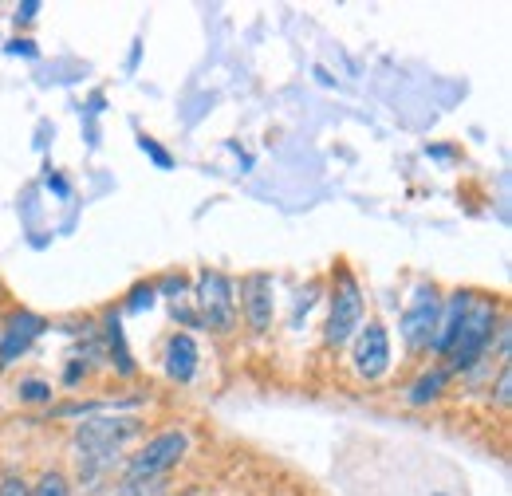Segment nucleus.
Segmentation results:
<instances>
[{
  "mask_svg": "<svg viewBox=\"0 0 512 496\" xmlns=\"http://www.w3.org/2000/svg\"><path fill=\"white\" fill-rule=\"evenodd\" d=\"M162 292L174 296V300H182V296H186V280H182V276H170V280H162Z\"/></svg>",
  "mask_w": 512,
  "mask_h": 496,
  "instance_id": "20",
  "label": "nucleus"
},
{
  "mask_svg": "<svg viewBox=\"0 0 512 496\" xmlns=\"http://www.w3.org/2000/svg\"><path fill=\"white\" fill-rule=\"evenodd\" d=\"M8 52H24V56H36L32 40H12V48H8Z\"/></svg>",
  "mask_w": 512,
  "mask_h": 496,
  "instance_id": "22",
  "label": "nucleus"
},
{
  "mask_svg": "<svg viewBox=\"0 0 512 496\" xmlns=\"http://www.w3.org/2000/svg\"><path fill=\"white\" fill-rule=\"evenodd\" d=\"M107 351H111V363L119 367V374H134L130 351H127V343H123V323H119V315H115V311L107 315Z\"/></svg>",
  "mask_w": 512,
  "mask_h": 496,
  "instance_id": "13",
  "label": "nucleus"
},
{
  "mask_svg": "<svg viewBox=\"0 0 512 496\" xmlns=\"http://www.w3.org/2000/svg\"><path fill=\"white\" fill-rule=\"evenodd\" d=\"M501 323H505L501 300H497V296H481V292H473L469 311H465V319H461V331H457V339H453V347H449V355L442 367H446L449 374H465L477 359L489 355V347H493Z\"/></svg>",
  "mask_w": 512,
  "mask_h": 496,
  "instance_id": "1",
  "label": "nucleus"
},
{
  "mask_svg": "<svg viewBox=\"0 0 512 496\" xmlns=\"http://www.w3.org/2000/svg\"><path fill=\"white\" fill-rule=\"evenodd\" d=\"M36 12H40V4H36V0H28V4H20V12H16V16H20V20H32Z\"/></svg>",
  "mask_w": 512,
  "mask_h": 496,
  "instance_id": "21",
  "label": "nucleus"
},
{
  "mask_svg": "<svg viewBox=\"0 0 512 496\" xmlns=\"http://www.w3.org/2000/svg\"><path fill=\"white\" fill-rule=\"evenodd\" d=\"M351 371L363 382H379L390 371V331L379 319H367L351 339Z\"/></svg>",
  "mask_w": 512,
  "mask_h": 496,
  "instance_id": "7",
  "label": "nucleus"
},
{
  "mask_svg": "<svg viewBox=\"0 0 512 496\" xmlns=\"http://www.w3.org/2000/svg\"><path fill=\"white\" fill-rule=\"evenodd\" d=\"M0 496H32V485H28L24 477H16V473H8V477L0 481Z\"/></svg>",
  "mask_w": 512,
  "mask_h": 496,
  "instance_id": "17",
  "label": "nucleus"
},
{
  "mask_svg": "<svg viewBox=\"0 0 512 496\" xmlns=\"http://www.w3.org/2000/svg\"><path fill=\"white\" fill-rule=\"evenodd\" d=\"M493 406H497L501 414H509V406H512V363L497 371V382H493Z\"/></svg>",
  "mask_w": 512,
  "mask_h": 496,
  "instance_id": "16",
  "label": "nucleus"
},
{
  "mask_svg": "<svg viewBox=\"0 0 512 496\" xmlns=\"http://www.w3.org/2000/svg\"><path fill=\"white\" fill-rule=\"evenodd\" d=\"M48 323L36 315V311H12L4 323H0V367H12L16 359L28 355V347L40 339Z\"/></svg>",
  "mask_w": 512,
  "mask_h": 496,
  "instance_id": "8",
  "label": "nucleus"
},
{
  "mask_svg": "<svg viewBox=\"0 0 512 496\" xmlns=\"http://www.w3.org/2000/svg\"><path fill=\"white\" fill-rule=\"evenodd\" d=\"M16 398L20 402H32V406H44V402H52V382H44V378H20Z\"/></svg>",
  "mask_w": 512,
  "mask_h": 496,
  "instance_id": "15",
  "label": "nucleus"
},
{
  "mask_svg": "<svg viewBox=\"0 0 512 496\" xmlns=\"http://www.w3.org/2000/svg\"><path fill=\"white\" fill-rule=\"evenodd\" d=\"M237 311H245V323L253 327L256 335H268L272 331L276 296H272V276L268 272H249L241 280V308Z\"/></svg>",
  "mask_w": 512,
  "mask_h": 496,
  "instance_id": "9",
  "label": "nucleus"
},
{
  "mask_svg": "<svg viewBox=\"0 0 512 496\" xmlns=\"http://www.w3.org/2000/svg\"><path fill=\"white\" fill-rule=\"evenodd\" d=\"M186 453H190V434H186V430H162V434L146 437V445L127 457L123 481H154V477H166Z\"/></svg>",
  "mask_w": 512,
  "mask_h": 496,
  "instance_id": "4",
  "label": "nucleus"
},
{
  "mask_svg": "<svg viewBox=\"0 0 512 496\" xmlns=\"http://www.w3.org/2000/svg\"><path fill=\"white\" fill-rule=\"evenodd\" d=\"M197 359H201V351H197L193 335H186V331H174L166 339V347H162V367L170 374V382H193Z\"/></svg>",
  "mask_w": 512,
  "mask_h": 496,
  "instance_id": "11",
  "label": "nucleus"
},
{
  "mask_svg": "<svg viewBox=\"0 0 512 496\" xmlns=\"http://www.w3.org/2000/svg\"><path fill=\"white\" fill-rule=\"evenodd\" d=\"M438 311H442V292H438V284H434V280L414 284V292H410V300H406V311H402V323H398L402 343H406L410 355L430 351V339H434V327H438Z\"/></svg>",
  "mask_w": 512,
  "mask_h": 496,
  "instance_id": "5",
  "label": "nucleus"
},
{
  "mask_svg": "<svg viewBox=\"0 0 512 496\" xmlns=\"http://www.w3.org/2000/svg\"><path fill=\"white\" fill-rule=\"evenodd\" d=\"M142 434L138 418H91L75 430V457H119L123 445Z\"/></svg>",
  "mask_w": 512,
  "mask_h": 496,
  "instance_id": "6",
  "label": "nucleus"
},
{
  "mask_svg": "<svg viewBox=\"0 0 512 496\" xmlns=\"http://www.w3.org/2000/svg\"><path fill=\"white\" fill-rule=\"evenodd\" d=\"M469 300H473L469 288H453L449 296H442L438 327H434V339H430V355H438V359L449 355V347H453V339H457V331H461V319H465V311H469Z\"/></svg>",
  "mask_w": 512,
  "mask_h": 496,
  "instance_id": "10",
  "label": "nucleus"
},
{
  "mask_svg": "<svg viewBox=\"0 0 512 496\" xmlns=\"http://www.w3.org/2000/svg\"><path fill=\"white\" fill-rule=\"evenodd\" d=\"M154 292H158L154 284H138V288L130 292V308H142V304L150 308V304H154Z\"/></svg>",
  "mask_w": 512,
  "mask_h": 496,
  "instance_id": "19",
  "label": "nucleus"
},
{
  "mask_svg": "<svg viewBox=\"0 0 512 496\" xmlns=\"http://www.w3.org/2000/svg\"><path fill=\"white\" fill-rule=\"evenodd\" d=\"M138 146H142V150H146V154H150V158H154V162H158L162 170H170V166H174V162H170V154H166V150H162V146H158L154 138H142Z\"/></svg>",
  "mask_w": 512,
  "mask_h": 496,
  "instance_id": "18",
  "label": "nucleus"
},
{
  "mask_svg": "<svg viewBox=\"0 0 512 496\" xmlns=\"http://www.w3.org/2000/svg\"><path fill=\"white\" fill-rule=\"evenodd\" d=\"M449 378H453V374H449L446 367H426V371L406 386V394H402L406 406H430V402H438V398L446 394Z\"/></svg>",
  "mask_w": 512,
  "mask_h": 496,
  "instance_id": "12",
  "label": "nucleus"
},
{
  "mask_svg": "<svg viewBox=\"0 0 512 496\" xmlns=\"http://www.w3.org/2000/svg\"><path fill=\"white\" fill-rule=\"evenodd\" d=\"M32 496H71V481H67V473H60V469L40 473V481L32 485Z\"/></svg>",
  "mask_w": 512,
  "mask_h": 496,
  "instance_id": "14",
  "label": "nucleus"
},
{
  "mask_svg": "<svg viewBox=\"0 0 512 496\" xmlns=\"http://www.w3.org/2000/svg\"><path fill=\"white\" fill-rule=\"evenodd\" d=\"M363 323H367L363 288H359L355 272L347 264H339L331 272V311H327V323H323V347H331V351L347 347L359 335Z\"/></svg>",
  "mask_w": 512,
  "mask_h": 496,
  "instance_id": "2",
  "label": "nucleus"
},
{
  "mask_svg": "<svg viewBox=\"0 0 512 496\" xmlns=\"http://www.w3.org/2000/svg\"><path fill=\"white\" fill-rule=\"evenodd\" d=\"M190 296H193V304H197L201 327H209V331H217V335L237 331V323H241L237 288H233V280H229L225 272H217V268L197 272V284H193Z\"/></svg>",
  "mask_w": 512,
  "mask_h": 496,
  "instance_id": "3",
  "label": "nucleus"
}]
</instances>
